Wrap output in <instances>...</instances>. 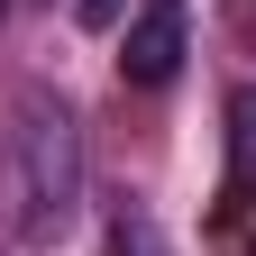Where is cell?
<instances>
[{
    "label": "cell",
    "instance_id": "obj_5",
    "mask_svg": "<svg viewBox=\"0 0 256 256\" xmlns=\"http://www.w3.org/2000/svg\"><path fill=\"white\" fill-rule=\"evenodd\" d=\"M82 28H119V0H82Z\"/></svg>",
    "mask_w": 256,
    "mask_h": 256
},
{
    "label": "cell",
    "instance_id": "obj_1",
    "mask_svg": "<svg viewBox=\"0 0 256 256\" xmlns=\"http://www.w3.org/2000/svg\"><path fill=\"white\" fill-rule=\"evenodd\" d=\"M82 210V128L64 92H18L10 110V229L18 247H55Z\"/></svg>",
    "mask_w": 256,
    "mask_h": 256
},
{
    "label": "cell",
    "instance_id": "obj_4",
    "mask_svg": "<svg viewBox=\"0 0 256 256\" xmlns=\"http://www.w3.org/2000/svg\"><path fill=\"white\" fill-rule=\"evenodd\" d=\"M119 256H174V247H165V229H156V220L128 210V220H119Z\"/></svg>",
    "mask_w": 256,
    "mask_h": 256
},
{
    "label": "cell",
    "instance_id": "obj_2",
    "mask_svg": "<svg viewBox=\"0 0 256 256\" xmlns=\"http://www.w3.org/2000/svg\"><path fill=\"white\" fill-rule=\"evenodd\" d=\"M183 55H192V37H183V0H146V10L128 18V37H119V74L156 92V82L183 74Z\"/></svg>",
    "mask_w": 256,
    "mask_h": 256
},
{
    "label": "cell",
    "instance_id": "obj_3",
    "mask_svg": "<svg viewBox=\"0 0 256 256\" xmlns=\"http://www.w3.org/2000/svg\"><path fill=\"white\" fill-rule=\"evenodd\" d=\"M229 202H256V82L229 92Z\"/></svg>",
    "mask_w": 256,
    "mask_h": 256
}]
</instances>
